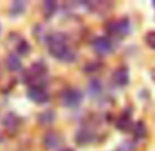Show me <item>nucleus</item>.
Here are the masks:
<instances>
[{
  "label": "nucleus",
  "instance_id": "obj_1",
  "mask_svg": "<svg viewBox=\"0 0 155 151\" xmlns=\"http://www.w3.org/2000/svg\"><path fill=\"white\" fill-rule=\"evenodd\" d=\"M48 44V51L50 54L56 58L58 61L64 62V63H70L76 59V52L74 49L71 48V45L69 44L66 36L62 35V33H54L48 37L47 40Z\"/></svg>",
  "mask_w": 155,
  "mask_h": 151
},
{
  "label": "nucleus",
  "instance_id": "obj_2",
  "mask_svg": "<svg viewBox=\"0 0 155 151\" xmlns=\"http://www.w3.org/2000/svg\"><path fill=\"white\" fill-rule=\"evenodd\" d=\"M47 73V69H45V65H43L41 62H37V63H33L29 69L25 72V82L33 85H43V82L40 81V79H44V76Z\"/></svg>",
  "mask_w": 155,
  "mask_h": 151
},
{
  "label": "nucleus",
  "instance_id": "obj_3",
  "mask_svg": "<svg viewBox=\"0 0 155 151\" xmlns=\"http://www.w3.org/2000/svg\"><path fill=\"white\" fill-rule=\"evenodd\" d=\"M106 32L111 36H118V37H125L130 32V23L128 18H120V19L111 21L106 25Z\"/></svg>",
  "mask_w": 155,
  "mask_h": 151
},
{
  "label": "nucleus",
  "instance_id": "obj_4",
  "mask_svg": "<svg viewBox=\"0 0 155 151\" xmlns=\"http://www.w3.org/2000/svg\"><path fill=\"white\" fill-rule=\"evenodd\" d=\"M82 100V92L77 88H68L61 93V103L66 107H76Z\"/></svg>",
  "mask_w": 155,
  "mask_h": 151
},
{
  "label": "nucleus",
  "instance_id": "obj_5",
  "mask_svg": "<svg viewBox=\"0 0 155 151\" xmlns=\"http://www.w3.org/2000/svg\"><path fill=\"white\" fill-rule=\"evenodd\" d=\"M28 98L32 102L37 103V105H44V103L48 102L50 95H48L47 89L43 85H33V87H30L28 89Z\"/></svg>",
  "mask_w": 155,
  "mask_h": 151
},
{
  "label": "nucleus",
  "instance_id": "obj_6",
  "mask_svg": "<svg viewBox=\"0 0 155 151\" xmlns=\"http://www.w3.org/2000/svg\"><path fill=\"white\" fill-rule=\"evenodd\" d=\"M92 47H94L95 52L99 54V55H107L113 51V43L111 40L106 36H100V37H96L94 41H92Z\"/></svg>",
  "mask_w": 155,
  "mask_h": 151
},
{
  "label": "nucleus",
  "instance_id": "obj_7",
  "mask_svg": "<svg viewBox=\"0 0 155 151\" xmlns=\"http://www.w3.org/2000/svg\"><path fill=\"white\" fill-rule=\"evenodd\" d=\"M113 81L118 87H125L129 82V70L125 66H121L113 73Z\"/></svg>",
  "mask_w": 155,
  "mask_h": 151
},
{
  "label": "nucleus",
  "instance_id": "obj_8",
  "mask_svg": "<svg viewBox=\"0 0 155 151\" xmlns=\"http://www.w3.org/2000/svg\"><path fill=\"white\" fill-rule=\"evenodd\" d=\"M43 143H44V147L48 148V150H55L61 146L62 139L56 132H47L44 135L43 137Z\"/></svg>",
  "mask_w": 155,
  "mask_h": 151
},
{
  "label": "nucleus",
  "instance_id": "obj_9",
  "mask_svg": "<svg viewBox=\"0 0 155 151\" xmlns=\"http://www.w3.org/2000/svg\"><path fill=\"white\" fill-rule=\"evenodd\" d=\"M6 65L8 67L10 72H19L22 69V62H21L19 56L15 54H10L6 59Z\"/></svg>",
  "mask_w": 155,
  "mask_h": 151
},
{
  "label": "nucleus",
  "instance_id": "obj_10",
  "mask_svg": "<svg viewBox=\"0 0 155 151\" xmlns=\"http://www.w3.org/2000/svg\"><path fill=\"white\" fill-rule=\"evenodd\" d=\"M117 128L121 129V131H128V129L132 128V117L128 111H124L121 114V117L118 118L117 122Z\"/></svg>",
  "mask_w": 155,
  "mask_h": 151
},
{
  "label": "nucleus",
  "instance_id": "obj_11",
  "mask_svg": "<svg viewBox=\"0 0 155 151\" xmlns=\"http://www.w3.org/2000/svg\"><path fill=\"white\" fill-rule=\"evenodd\" d=\"M26 8V3L25 2H12L11 6H10V15L11 17H17L21 15Z\"/></svg>",
  "mask_w": 155,
  "mask_h": 151
},
{
  "label": "nucleus",
  "instance_id": "obj_12",
  "mask_svg": "<svg viewBox=\"0 0 155 151\" xmlns=\"http://www.w3.org/2000/svg\"><path fill=\"white\" fill-rule=\"evenodd\" d=\"M38 121H40V124H44V125L52 124V121H54V114H52V111H51V110L44 111V113L41 114L40 117H38Z\"/></svg>",
  "mask_w": 155,
  "mask_h": 151
},
{
  "label": "nucleus",
  "instance_id": "obj_13",
  "mask_svg": "<svg viewBox=\"0 0 155 151\" xmlns=\"http://www.w3.org/2000/svg\"><path fill=\"white\" fill-rule=\"evenodd\" d=\"M29 51H30V45H29V44H28L24 39H22V40H19V44L17 45V52L19 54V55L24 56V55H26Z\"/></svg>",
  "mask_w": 155,
  "mask_h": 151
},
{
  "label": "nucleus",
  "instance_id": "obj_14",
  "mask_svg": "<svg viewBox=\"0 0 155 151\" xmlns=\"http://www.w3.org/2000/svg\"><path fill=\"white\" fill-rule=\"evenodd\" d=\"M55 10H56V4L54 2H44V12H45L47 18H50L55 12Z\"/></svg>",
  "mask_w": 155,
  "mask_h": 151
},
{
  "label": "nucleus",
  "instance_id": "obj_15",
  "mask_svg": "<svg viewBox=\"0 0 155 151\" xmlns=\"http://www.w3.org/2000/svg\"><path fill=\"white\" fill-rule=\"evenodd\" d=\"M146 43L148 44L150 48L155 49V30L154 32H148L146 35Z\"/></svg>",
  "mask_w": 155,
  "mask_h": 151
},
{
  "label": "nucleus",
  "instance_id": "obj_16",
  "mask_svg": "<svg viewBox=\"0 0 155 151\" xmlns=\"http://www.w3.org/2000/svg\"><path fill=\"white\" fill-rule=\"evenodd\" d=\"M135 135H136V137H143L144 136V125H143V122L139 121L137 124L135 125Z\"/></svg>",
  "mask_w": 155,
  "mask_h": 151
},
{
  "label": "nucleus",
  "instance_id": "obj_17",
  "mask_svg": "<svg viewBox=\"0 0 155 151\" xmlns=\"http://www.w3.org/2000/svg\"><path fill=\"white\" fill-rule=\"evenodd\" d=\"M151 76H152V80H154V81H155V69L151 72Z\"/></svg>",
  "mask_w": 155,
  "mask_h": 151
},
{
  "label": "nucleus",
  "instance_id": "obj_18",
  "mask_svg": "<svg viewBox=\"0 0 155 151\" xmlns=\"http://www.w3.org/2000/svg\"><path fill=\"white\" fill-rule=\"evenodd\" d=\"M61 151H73L71 148H63V150H61Z\"/></svg>",
  "mask_w": 155,
  "mask_h": 151
}]
</instances>
